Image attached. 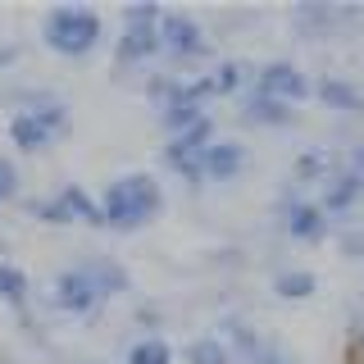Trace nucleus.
<instances>
[{
    "mask_svg": "<svg viewBox=\"0 0 364 364\" xmlns=\"http://www.w3.org/2000/svg\"><path fill=\"white\" fill-rule=\"evenodd\" d=\"M128 287H132V273L123 269L114 255H87V259H77V264H68V269L55 273L50 301L60 305L64 314L87 318V314H96L105 301L123 296Z\"/></svg>",
    "mask_w": 364,
    "mask_h": 364,
    "instance_id": "obj_1",
    "label": "nucleus"
},
{
    "mask_svg": "<svg viewBox=\"0 0 364 364\" xmlns=\"http://www.w3.org/2000/svg\"><path fill=\"white\" fill-rule=\"evenodd\" d=\"M96 210H100V228H109V232H136L151 219H159L164 187H159L155 173H119L96 196Z\"/></svg>",
    "mask_w": 364,
    "mask_h": 364,
    "instance_id": "obj_2",
    "label": "nucleus"
},
{
    "mask_svg": "<svg viewBox=\"0 0 364 364\" xmlns=\"http://www.w3.org/2000/svg\"><path fill=\"white\" fill-rule=\"evenodd\" d=\"M105 41V18L91 5H55L41 18V46L60 60H87Z\"/></svg>",
    "mask_w": 364,
    "mask_h": 364,
    "instance_id": "obj_3",
    "label": "nucleus"
},
{
    "mask_svg": "<svg viewBox=\"0 0 364 364\" xmlns=\"http://www.w3.org/2000/svg\"><path fill=\"white\" fill-rule=\"evenodd\" d=\"M68 123H73V109L60 96H28V105L14 109V119H9V146H18L23 155L50 151L68 132Z\"/></svg>",
    "mask_w": 364,
    "mask_h": 364,
    "instance_id": "obj_4",
    "label": "nucleus"
},
{
    "mask_svg": "<svg viewBox=\"0 0 364 364\" xmlns=\"http://www.w3.org/2000/svg\"><path fill=\"white\" fill-rule=\"evenodd\" d=\"M159 14H164V5H155V0H141V5H128L123 9V28H119V41H114V60L123 68H146L159 55Z\"/></svg>",
    "mask_w": 364,
    "mask_h": 364,
    "instance_id": "obj_5",
    "label": "nucleus"
},
{
    "mask_svg": "<svg viewBox=\"0 0 364 364\" xmlns=\"http://www.w3.org/2000/svg\"><path fill=\"white\" fill-rule=\"evenodd\" d=\"M155 32H159V55H168L173 64H196L210 55V32L187 9H164Z\"/></svg>",
    "mask_w": 364,
    "mask_h": 364,
    "instance_id": "obj_6",
    "label": "nucleus"
},
{
    "mask_svg": "<svg viewBox=\"0 0 364 364\" xmlns=\"http://www.w3.org/2000/svg\"><path fill=\"white\" fill-rule=\"evenodd\" d=\"M32 219L50 223V228H68V223L100 228V210H96V196H91L82 182H64V187H55L50 196L32 200Z\"/></svg>",
    "mask_w": 364,
    "mask_h": 364,
    "instance_id": "obj_7",
    "label": "nucleus"
},
{
    "mask_svg": "<svg viewBox=\"0 0 364 364\" xmlns=\"http://www.w3.org/2000/svg\"><path fill=\"white\" fill-rule=\"evenodd\" d=\"M310 87H314V77L291 60H269V64L250 68V91H259V96H269V100H282V105H291V109L310 100Z\"/></svg>",
    "mask_w": 364,
    "mask_h": 364,
    "instance_id": "obj_8",
    "label": "nucleus"
},
{
    "mask_svg": "<svg viewBox=\"0 0 364 364\" xmlns=\"http://www.w3.org/2000/svg\"><path fill=\"white\" fill-rule=\"evenodd\" d=\"M214 141V119L205 114L200 123H191V128H182L168 136V146H164V164H168V173H178L182 182H191V187H200V155H205V146Z\"/></svg>",
    "mask_w": 364,
    "mask_h": 364,
    "instance_id": "obj_9",
    "label": "nucleus"
},
{
    "mask_svg": "<svg viewBox=\"0 0 364 364\" xmlns=\"http://www.w3.org/2000/svg\"><path fill=\"white\" fill-rule=\"evenodd\" d=\"M328 223L333 219L318 210V200L301 196V191L282 196V205H278V228H282V237H291V242H323Z\"/></svg>",
    "mask_w": 364,
    "mask_h": 364,
    "instance_id": "obj_10",
    "label": "nucleus"
},
{
    "mask_svg": "<svg viewBox=\"0 0 364 364\" xmlns=\"http://www.w3.org/2000/svg\"><path fill=\"white\" fill-rule=\"evenodd\" d=\"M364 9H346V5H296L291 23L305 32V37H333L346 23H360Z\"/></svg>",
    "mask_w": 364,
    "mask_h": 364,
    "instance_id": "obj_11",
    "label": "nucleus"
},
{
    "mask_svg": "<svg viewBox=\"0 0 364 364\" xmlns=\"http://www.w3.org/2000/svg\"><path fill=\"white\" fill-rule=\"evenodd\" d=\"M246 168V146L232 136H214L200 155V182H232Z\"/></svg>",
    "mask_w": 364,
    "mask_h": 364,
    "instance_id": "obj_12",
    "label": "nucleus"
},
{
    "mask_svg": "<svg viewBox=\"0 0 364 364\" xmlns=\"http://www.w3.org/2000/svg\"><path fill=\"white\" fill-rule=\"evenodd\" d=\"M310 96H318L328 109H341V114H360L364 109V87L350 82V77H341V73H323L310 87Z\"/></svg>",
    "mask_w": 364,
    "mask_h": 364,
    "instance_id": "obj_13",
    "label": "nucleus"
},
{
    "mask_svg": "<svg viewBox=\"0 0 364 364\" xmlns=\"http://www.w3.org/2000/svg\"><path fill=\"white\" fill-rule=\"evenodd\" d=\"M242 119L255 123V128H291V123H296V109L282 105V100L259 96V91H246V96H242Z\"/></svg>",
    "mask_w": 364,
    "mask_h": 364,
    "instance_id": "obj_14",
    "label": "nucleus"
},
{
    "mask_svg": "<svg viewBox=\"0 0 364 364\" xmlns=\"http://www.w3.org/2000/svg\"><path fill=\"white\" fill-rule=\"evenodd\" d=\"M200 77H205V87H210V100L214 96H237L242 87H250V64L246 60H219Z\"/></svg>",
    "mask_w": 364,
    "mask_h": 364,
    "instance_id": "obj_15",
    "label": "nucleus"
},
{
    "mask_svg": "<svg viewBox=\"0 0 364 364\" xmlns=\"http://www.w3.org/2000/svg\"><path fill=\"white\" fill-rule=\"evenodd\" d=\"M28 301H32V278L18 264L0 259V305H14V310H23Z\"/></svg>",
    "mask_w": 364,
    "mask_h": 364,
    "instance_id": "obj_16",
    "label": "nucleus"
},
{
    "mask_svg": "<svg viewBox=\"0 0 364 364\" xmlns=\"http://www.w3.org/2000/svg\"><path fill=\"white\" fill-rule=\"evenodd\" d=\"M273 291L282 296V301H310L318 291V273L310 269H282L278 278H273Z\"/></svg>",
    "mask_w": 364,
    "mask_h": 364,
    "instance_id": "obj_17",
    "label": "nucleus"
},
{
    "mask_svg": "<svg viewBox=\"0 0 364 364\" xmlns=\"http://www.w3.org/2000/svg\"><path fill=\"white\" fill-rule=\"evenodd\" d=\"M123 364H173V346H168L164 337H136L128 346V360Z\"/></svg>",
    "mask_w": 364,
    "mask_h": 364,
    "instance_id": "obj_18",
    "label": "nucleus"
},
{
    "mask_svg": "<svg viewBox=\"0 0 364 364\" xmlns=\"http://www.w3.org/2000/svg\"><path fill=\"white\" fill-rule=\"evenodd\" d=\"M187 364H237V360H232V350L210 333V337H196L187 346Z\"/></svg>",
    "mask_w": 364,
    "mask_h": 364,
    "instance_id": "obj_19",
    "label": "nucleus"
},
{
    "mask_svg": "<svg viewBox=\"0 0 364 364\" xmlns=\"http://www.w3.org/2000/svg\"><path fill=\"white\" fill-rule=\"evenodd\" d=\"M328 168H333L328 151H305L301 159H296V182H323Z\"/></svg>",
    "mask_w": 364,
    "mask_h": 364,
    "instance_id": "obj_20",
    "label": "nucleus"
},
{
    "mask_svg": "<svg viewBox=\"0 0 364 364\" xmlns=\"http://www.w3.org/2000/svg\"><path fill=\"white\" fill-rule=\"evenodd\" d=\"M333 168H341V173H346V178H350V182H355V187L364 191V141L346 146V155H341Z\"/></svg>",
    "mask_w": 364,
    "mask_h": 364,
    "instance_id": "obj_21",
    "label": "nucleus"
},
{
    "mask_svg": "<svg viewBox=\"0 0 364 364\" xmlns=\"http://www.w3.org/2000/svg\"><path fill=\"white\" fill-rule=\"evenodd\" d=\"M18 187H23V178H18V164H14L9 155H0V205L18 200Z\"/></svg>",
    "mask_w": 364,
    "mask_h": 364,
    "instance_id": "obj_22",
    "label": "nucleus"
},
{
    "mask_svg": "<svg viewBox=\"0 0 364 364\" xmlns=\"http://www.w3.org/2000/svg\"><path fill=\"white\" fill-rule=\"evenodd\" d=\"M355 355H364V318H360V328H355Z\"/></svg>",
    "mask_w": 364,
    "mask_h": 364,
    "instance_id": "obj_23",
    "label": "nucleus"
}]
</instances>
